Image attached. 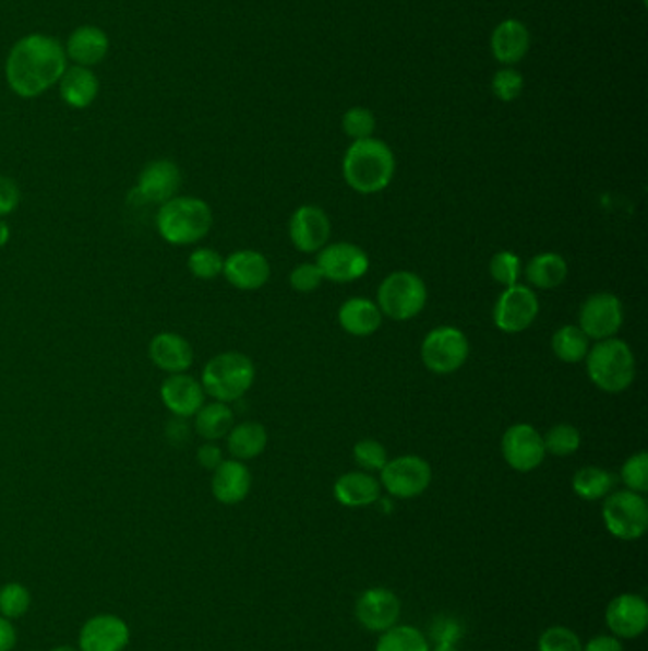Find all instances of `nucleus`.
I'll return each instance as SVG.
<instances>
[{
    "label": "nucleus",
    "mask_w": 648,
    "mask_h": 651,
    "mask_svg": "<svg viewBox=\"0 0 648 651\" xmlns=\"http://www.w3.org/2000/svg\"><path fill=\"white\" fill-rule=\"evenodd\" d=\"M196 459H199L200 465L207 469V471H215L225 461L221 448L215 445V442H206V445L200 446Z\"/></svg>",
    "instance_id": "a18cd8bd"
},
{
    "label": "nucleus",
    "mask_w": 648,
    "mask_h": 651,
    "mask_svg": "<svg viewBox=\"0 0 648 651\" xmlns=\"http://www.w3.org/2000/svg\"><path fill=\"white\" fill-rule=\"evenodd\" d=\"M339 324L353 338H368L383 324V312L368 297H352L340 305Z\"/></svg>",
    "instance_id": "b1692460"
},
{
    "label": "nucleus",
    "mask_w": 648,
    "mask_h": 651,
    "mask_svg": "<svg viewBox=\"0 0 648 651\" xmlns=\"http://www.w3.org/2000/svg\"><path fill=\"white\" fill-rule=\"evenodd\" d=\"M437 644H457L458 637H460V627L458 623L451 622H437L432 629Z\"/></svg>",
    "instance_id": "49530a36"
},
{
    "label": "nucleus",
    "mask_w": 648,
    "mask_h": 651,
    "mask_svg": "<svg viewBox=\"0 0 648 651\" xmlns=\"http://www.w3.org/2000/svg\"><path fill=\"white\" fill-rule=\"evenodd\" d=\"M428 289L419 274L411 271H396L388 274L376 292V305L383 317L392 320H411L422 312L427 305Z\"/></svg>",
    "instance_id": "423d86ee"
},
{
    "label": "nucleus",
    "mask_w": 648,
    "mask_h": 651,
    "mask_svg": "<svg viewBox=\"0 0 648 651\" xmlns=\"http://www.w3.org/2000/svg\"><path fill=\"white\" fill-rule=\"evenodd\" d=\"M31 607V592L22 583H8L0 589V615L7 619H17L27 614Z\"/></svg>",
    "instance_id": "c9c22d12"
},
{
    "label": "nucleus",
    "mask_w": 648,
    "mask_h": 651,
    "mask_svg": "<svg viewBox=\"0 0 648 651\" xmlns=\"http://www.w3.org/2000/svg\"><path fill=\"white\" fill-rule=\"evenodd\" d=\"M214 227V212L206 200L176 197L156 212L158 235L171 246H191L207 237Z\"/></svg>",
    "instance_id": "7ed1b4c3"
},
{
    "label": "nucleus",
    "mask_w": 648,
    "mask_h": 651,
    "mask_svg": "<svg viewBox=\"0 0 648 651\" xmlns=\"http://www.w3.org/2000/svg\"><path fill=\"white\" fill-rule=\"evenodd\" d=\"M324 281V274H322L316 263H302V265L295 267L291 274H289V284L299 294L314 292V289L322 286Z\"/></svg>",
    "instance_id": "37998d69"
},
{
    "label": "nucleus",
    "mask_w": 648,
    "mask_h": 651,
    "mask_svg": "<svg viewBox=\"0 0 648 651\" xmlns=\"http://www.w3.org/2000/svg\"><path fill=\"white\" fill-rule=\"evenodd\" d=\"M401 604L394 592L383 587L368 589L356 602L358 622L371 632H384L398 623Z\"/></svg>",
    "instance_id": "dca6fc26"
},
{
    "label": "nucleus",
    "mask_w": 648,
    "mask_h": 651,
    "mask_svg": "<svg viewBox=\"0 0 648 651\" xmlns=\"http://www.w3.org/2000/svg\"><path fill=\"white\" fill-rule=\"evenodd\" d=\"M187 265H189V271H191L194 279H199V281H214L219 274H223L225 260H223L221 253L215 252L212 248H196L189 256Z\"/></svg>",
    "instance_id": "f704fd0d"
},
{
    "label": "nucleus",
    "mask_w": 648,
    "mask_h": 651,
    "mask_svg": "<svg viewBox=\"0 0 648 651\" xmlns=\"http://www.w3.org/2000/svg\"><path fill=\"white\" fill-rule=\"evenodd\" d=\"M375 115L365 107H352L343 117V130L353 141L368 140L373 138L375 132Z\"/></svg>",
    "instance_id": "58836bf2"
},
{
    "label": "nucleus",
    "mask_w": 648,
    "mask_h": 651,
    "mask_svg": "<svg viewBox=\"0 0 648 651\" xmlns=\"http://www.w3.org/2000/svg\"><path fill=\"white\" fill-rule=\"evenodd\" d=\"M396 158L384 141L368 138L353 141L343 161V176L356 193L375 194L391 186Z\"/></svg>",
    "instance_id": "f03ea898"
},
{
    "label": "nucleus",
    "mask_w": 648,
    "mask_h": 651,
    "mask_svg": "<svg viewBox=\"0 0 648 651\" xmlns=\"http://www.w3.org/2000/svg\"><path fill=\"white\" fill-rule=\"evenodd\" d=\"M620 478L626 484V488L635 494H645L648 489V453H634L632 458L626 459L622 465Z\"/></svg>",
    "instance_id": "e433bc0d"
},
{
    "label": "nucleus",
    "mask_w": 648,
    "mask_h": 651,
    "mask_svg": "<svg viewBox=\"0 0 648 651\" xmlns=\"http://www.w3.org/2000/svg\"><path fill=\"white\" fill-rule=\"evenodd\" d=\"M432 484V466L419 455H399L388 459L381 471V486L392 497L412 499L427 492Z\"/></svg>",
    "instance_id": "1a4fd4ad"
},
{
    "label": "nucleus",
    "mask_w": 648,
    "mask_h": 651,
    "mask_svg": "<svg viewBox=\"0 0 648 651\" xmlns=\"http://www.w3.org/2000/svg\"><path fill=\"white\" fill-rule=\"evenodd\" d=\"M435 651H458L455 644H437Z\"/></svg>",
    "instance_id": "3c124183"
},
{
    "label": "nucleus",
    "mask_w": 648,
    "mask_h": 651,
    "mask_svg": "<svg viewBox=\"0 0 648 651\" xmlns=\"http://www.w3.org/2000/svg\"><path fill=\"white\" fill-rule=\"evenodd\" d=\"M603 520L611 535L622 541H635L648 528V507L641 494L620 489L604 499Z\"/></svg>",
    "instance_id": "6e6552de"
},
{
    "label": "nucleus",
    "mask_w": 648,
    "mask_h": 651,
    "mask_svg": "<svg viewBox=\"0 0 648 651\" xmlns=\"http://www.w3.org/2000/svg\"><path fill=\"white\" fill-rule=\"evenodd\" d=\"M353 461L365 471V473H381L384 465L388 463V453L381 442L376 440H360L358 445L353 446Z\"/></svg>",
    "instance_id": "4c0bfd02"
},
{
    "label": "nucleus",
    "mask_w": 648,
    "mask_h": 651,
    "mask_svg": "<svg viewBox=\"0 0 648 651\" xmlns=\"http://www.w3.org/2000/svg\"><path fill=\"white\" fill-rule=\"evenodd\" d=\"M10 227H8V223L0 217V248H4V246L10 242Z\"/></svg>",
    "instance_id": "8fccbe9b"
},
{
    "label": "nucleus",
    "mask_w": 648,
    "mask_h": 651,
    "mask_svg": "<svg viewBox=\"0 0 648 651\" xmlns=\"http://www.w3.org/2000/svg\"><path fill=\"white\" fill-rule=\"evenodd\" d=\"M586 370L591 383L604 392H624L635 379V356L626 341H597L586 356Z\"/></svg>",
    "instance_id": "20e7f679"
},
{
    "label": "nucleus",
    "mask_w": 648,
    "mask_h": 651,
    "mask_svg": "<svg viewBox=\"0 0 648 651\" xmlns=\"http://www.w3.org/2000/svg\"><path fill=\"white\" fill-rule=\"evenodd\" d=\"M470 356V343L463 330L455 326H440L428 333L420 345V358L428 370L449 376L460 370Z\"/></svg>",
    "instance_id": "0eeeda50"
},
{
    "label": "nucleus",
    "mask_w": 648,
    "mask_h": 651,
    "mask_svg": "<svg viewBox=\"0 0 648 651\" xmlns=\"http://www.w3.org/2000/svg\"><path fill=\"white\" fill-rule=\"evenodd\" d=\"M489 271H491L494 282L508 288V286L517 284L521 276V260L517 258L516 253L504 250V252L494 253Z\"/></svg>",
    "instance_id": "ea45409f"
},
{
    "label": "nucleus",
    "mask_w": 648,
    "mask_h": 651,
    "mask_svg": "<svg viewBox=\"0 0 648 651\" xmlns=\"http://www.w3.org/2000/svg\"><path fill=\"white\" fill-rule=\"evenodd\" d=\"M583 642L567 627H550L538 638V651H583Z\"/></svg>",
    "instance_id": "a19ab883"
},
{
    "label": "nucleus",
    "mask_w": 648,
    "mask_h": 651,
    "mask_svg": "<svg viewBox=\"0 0 648 651\" xmlns=\"http://www.w3.org/2000/svg\"><path fill=\"white\" fill-rule=\"evenodd\" d=\"M160 399L171 414L187 419L194 417L200 407L206 404V392L199 379L192 378L189 374H173L164 379Z\"/></svg>",
    "instance_id": "aec40b11"
},
{
    "label": "nucleus",
    "mask_w": 648,
    "mask_h": 651,
    "mask_svg": "<svg viewBox=\"0 0 648 651\" xmlns=\"http://www.w3.org/2000/svg\"><path fill=\"white\" fill-rule=\"evenodd\" d=\"M50 651H81V650H76V648H73V646H59V648H53V650Z\"/></svg>",
    "instance_id": "603ef678"
},
{
    "label": "nucleus",
    "mask_w": 648,
    "mask_h": 651,
    "mask_svg": "<svg viewBox=\"0 0 648 651\" xmlns=\"http://www.w3.org/2000/svg\"><path fill=\"white\" fill-rule=\"evenodd\" d=\"M375 651H430L427 638L411 625H394L379 638Z\"/></svg>",
    "instance_id": "473e14b6"
},
{
    "label": "nucleus",
    "mask_w": 648,
    "mask_h": 651,
    "mask_svg": "<svg viewBox=\"0 0 648 651\" xmlns=\"http://www.w3.org/2000/svg\"><path fill=\"white\" fill-rule=\"evenodd\" d=\"M59 94L69 107L86 109L96 102L97 94H99V81H97L96 74L88 71L86 67H73V69H67L61 76Z\"/></svg>",
    "instance_id": "bb28decb"
},
{
    "label": "nucleus",
    "mask_w": 648,
    "mask_h": 651,
    "mask_svg": "<svg viewBox=\"0 0 648 651\" xmlns=\"http://www.w3.org/2000/svg\"><path fill=\"white\" fill-rule=\"evenodd\" d=\"M381 482L376 481L373 474L365 471H353L343 474L335 482V497L340 505L350 509H360L376 504L381 497Z\"/></svg>",
    "instance_id": "5701e85b"
},
{
    "label": "nucleus",
    "mask_w": 648,
    "mask_h": 651,
    "mask_svg": "<svg viewBox=\"0 0 648 651\" xmlns=\"http://www.w3.org/2000/svg\"><path fill=\"white\" fill-rule=\"evenodd\" d=\"M525 276L530 286L540 289H552L567 281L568 265L563 256L555 252L538 253L527 263Z\"/></svg>",
    "instance_id": "c85d7f7f"
},
{
    "label": "nucleus",
    "mask_w": 648,
    "mask_h": 651,
    "mask_svg": "<svg viewBox=\"0 0 648 651\" xmlns=\"http://www.w3.org/2000/svg\"><path fill=\"white\" fill-rule=\"evenodd\" d=\"M255 381V366L243 353H221L214 356L202 371V387L217 402H236L250 391Z\"/></svg>",
    "instance_id": "39448f33"
},
{
    "label": "nucleus",
    "mask_w": 648,
    "mask_h": 651,
    "mask_svg": "<svg viewBox=\"0 0 648 651\" xmlns=\"http://www.w3.org/2000/svg\"><path fill=\"white\" fill-rule=\"evenodd\" d=\"M552 351L561 363H583L588 356V335L578 326H561L560 330L553 333Z\"/></svg>",
    "instance_id": "2f4dec72"
},
{
    "label": "nucleus",
    "mask_w": 648,
    "mask_h": 651,
    "mask_svg": "<svg viewBox=\"0 0 648 651\" xmlns=\"http://www.w3.org/2000/svg\"><path fill=\"white\" fill-rule=\"evenodd\" d=\"M109 52V37L104 29L84 25L67 40V56L81 67L97 66Z\"/></svg>",
    "instance_id": "393cba45"
},
{
    "label": "nucleus",
    "mask_w": 648,
    "mask_h": 651,
    "mask_svg": "<svg viewBox=\"0 0 648 651\" xmlns=\"http://www.w3.org/2000/svg\"><path fill=\"white\" fill-rule=\"evenodd\" d=\"M251 473L243 461L225 459L214 471L212 494L223 505L242 504L250 496Z\"/></svg>",
    "instance_id": "4be33fe9"
},
{
    "label": "nucleus",
    "mask_w": 648,
    "mask_h": 651,
    "mask_svg": "<svg viewBox=\"0 0 648 651\" xmlns=\"http://www.w3.org/2000/svg\"><path fill=\"white\" fill-rule=\"evenodd\" d=\"M616 484V476L601 466H583L573 476V489L576 496L586 501H599L611 494Z\"/></svg>",
    "instance_id": "7c9ffc66"
},
{
    "label": "nucleus",
    "mask_w": 648,
    "mask_h": 651,
    "mask_svg": "<svg viewBox=\"0 0 648 651\" xmlns=\"http://www.w3.org/2000/svg\"><path fill=\"white\" fill-rule=\"evenodd\" d=\"M529 31L524 23L517 20H506L493 31L491 37V50L496 60L504 66H512L524 60L525 54L529 52Z\"/></svg>",
    "instance_id": "a878e982"
},
{
    "label": "nucleus",
    "mask_w": 648,
    "mask_h": 651,
    "mask_svg": "<svg viewBox=\"0 0 648 651\" xmlns=\"http://www.w3.org/2000/svg\"><path fill=\"white\" fill-rule=\"evenodd\" d=\"M235 427V412L225 402H209L194 415V430L207 442H215L229 435Z\"/></svg>",
    "instance_id": "c756f323"
},
{
    "label": "nucleus",
    "mask_w": 648,
    "mask_h": 651,
    "mask_svg": "<svg viewBox=\"0 0 648 651\" xmlns=\"http://www.w3.org/2000/svg\"><path fill=\"white\" fill-rule=\"evenodd\" d=\"M223 274L230 286L243 292H253L263 288L266 282L271 281V263L261 252L238 250L225 260Z\"/></svg>",
    "instance_id": "6ab92c4d"
},
{
    "label": "nucleus",
    "mask_w": 648,
    "mask_h": 651,
    "mask_svg": "<svg viewBox=\"0 0 648 651\" xmlns=\"http://www.w3.org/2000/svg\"><path fill=\"white\" fill-rule=\"evenodd\" d=\"M316 265L324 274L325 281L335 284H348L360 281L369 271L368 253L352 242H335L317 252Z\"/></svg>",
    "instance_id": "4468645a"
},
{
    "label": "nucleus",
    "mask_w": 648,
    "mask_h": 651,
    "mask_svg": "<svg viewBox=\"0 0 648 651\" xmlns=\"http://www.w3.org/2000/svg\"><path fill=\"white\" fill-rule=\"evenodd\" d=\"M542 438H544L545 453H552L557 458L573 455V453L578 452V448L583 445L580 430L573 427V425H568V423L555 425Z\"/></svg>",
    "instance_id": "72a5a7b5"
},
{
    "label": "nucleus",
    "mask_w": 648,
    "mask_h": 651,
    "mask_svg": "<svg viewBox=\"0 0 648 651\" xmlns=\"http://www.w3.org/2000/svg\"><path fill=\"white\" fill-rule=\"evenodd\" d=\"M20 200L22 193L14 179L0 176V217L12 214L15 208L20 206Z\"/></svg>",
    "instance_id": "c03bdc74"
},
{
    "label": "nucleus",
    "mask_w": 648,
    "mask_h": 651,
    "mask_svg": "<svg viewBox=\"0 0 648 651\" xmlns=\"http://www.w3.org/2000/svg\"><path fill=\"white\" fill-rule=\"evenodd\" d=\"M67 71V54L58 38L29 35L15 43L7 60V81L25 99L40 96L61 81Z\"/></svg>",
    "instance_id": "f257e3e1"
},
{
    "label": "nucleus",
    "mask_w": 648,
    "mask_h": 651,
    "mask_svg": "<svg viewBox=\"0 0 648 651\" xmlns=\"http://www.w3.org/2000/svg\"><path fill=\"white\" fill-rule=\"evenodd\" d=\"M268 445V433L257 422H243L235 425L227 435V448L230 455L238 461H250L265 452Z\"/></svg>",
    "instance_id": "cd10ccee"
},
{
    "label": "nucleus",
    "mask_w": 648,
    "mask_h": 651,
    "mask_svg": "<svg viewBox=\"0 0 648 651\" xmlns=\"http://www.w3.org/2000/svg\"><path fill=\"white\" fill-rule=\"evenodd\" d=\"M502 455L517 473H530L544 463V438L529 423L512 425L502 437Z\"/></svg>",
    "instance_id": "ddd939ff"
},
{
    "label": "nucleus",
    "mask_w": 648,
    "mask_h": 651,
    "mask_svg": "<svg viewBox=\"0 0 648 651\" xmlns=\"http://www.w3.org/2000/svg\"><path fill=\"white\" fill-rule=\"evenodd\" d=\"M624 324V307L611 292H597L589 296L578 312V328L588 340H611Z\"/></svg>",
    "instance_id": "9b49d317"
},
{
    "label": "nucleus",
    "mask_w": 648,
    "mask_h": 651,
    "mask_svg": "<svg viewBox=\"0 0 648 651\" xmlns=\"http://www.w3.org/2000/svg\"><path fill=\"white\" fill-rule=\"evenodd\" d=\"M540 311L538 296L524 284L504 288L494 304V326L504 333H521L532 326Z\"/></svg>",
    "instance_id": "9d476101"
},
{
    "label": "nucleus",
    "mask_w": 648,
    "mask_h": 651,
    "mask_svg": "<svg viewBox=\"0 0 648 651\" xmlns=\"http://www.w3.org/2000/svg\"><path fill=\"white\" fill-rule=\"evenodd\" d=\"M332 222L322 208L304 204L289 220V238L302 253H317L329 242Z\"/></svg>",
    "instance_id": "2eb2a0df"
},
{
    "label": "nucleus",
    "mask_w": 648,
    "mask_h": 651,
    "mask_svg": "<svg viewBox=\"0 0 648 651\" xmlns=\"http://www.w3.org/2000/svg\"><path fill=\"white\" fill-rule=\"evenodd\" d=\"M183 186L181 170L170 158H158L148 163L141 170L137 186L133 187L132 197H137L143 204H158L176 199Z\"/></svg>",
    "instance_id": "f8f14e48"
},
{
    "label": "nucleus",
    "mask_w": 648,
    "mask_h": 651,
    "mask_svg": "<svg viewBox=\"0 0 648 651\" xmlns=\"http://www.w3.org/2000/svg\"><path fill=\"white\" fill-rule=\"evenodd\" d=\"M604 619L616 638L641 637L648 625L647 602L639 594H620L607 606Z\"/></svg>",
    "instance_id": "a211bd4d"
},
{
    "label": "nucleus",
    "mask_w": 648,
    "mask_h": 651,
    "mask_svg": "<svg viewBox=\"0 0 648 651\" xmlns=\"http://www.w3.org/2000/svg\"><path fill=\"white\" fill-rule=\"evenodd\" d=\"M130 644V629L117 615H96L84 623L79 637L81 651H124Z\"/></svg>",
    "instance_id": "f3484780"
},
{
    "label": "nucleus",
    "mask_w": 648,
    "mask_h": 651,
    "mask_svg": "<svg viewBox=\"0 0 648 651\" xmlns=\"http://www.w3.org/2000/svg\"><path fill=\"white\" fill-rule=\"evenodd\" d=\"M148 358L168 376L191 370L194 351L187 338L176 332L156 333L148 343Z\"/></svg>",
    "instance_id": "412c9836"
},
{
    "label": "nucleus",
    "mask_w": 648,
    "mask_h": 651,
    "mask_svg": "<svg viewBox=\"0 0 648 651\" xmlns=\"http://www.w3.org/2000/svg\"><path fill=\"white\" fill-rule=\"evenodd\" d=\"M17 642L14 625L7 617L0 615V651H12Z\"/></svg>",
    "instance_id": "de8ad7c7"
},
{
    "label": "nucleus",
    "mask_w": 648,
    "mask_h": 651,
    "mask_svg": "<svg viewBox=\"0 0 648 651\" xmlns=\"http://www.w3.org/2000/svg\"><path fill=\"white\" fill-rule=\"evenodd\" d=\"M583 651H624V646L616 637H596L589 640Z\"/></svg>",
    "instance_id": "09e8293b"
},
{
    "label": "nucleus",
    "mask_w": 648,
    "mask_h": 651,
    "mask_svg": "<svg viewBox=\"0 0 648 651\" xmlns=\"http://www.w3.org/2000/svg\"><path fill=\"white\" fill-rule=\"evenodd\" d=\"M524 76L514 71V69H502L493 76L494 96L501 102H516L517 97L524 92Z\"/></svg>",
    "instance_id": "79ce46f5"
}]
</instances>
